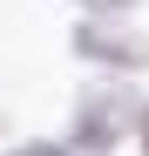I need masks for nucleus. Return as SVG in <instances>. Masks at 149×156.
Masks as SVG:
<instances>
[{
	"label": "nucleus",
	"mask_w": 149,
	"mask_h": 156,
	"mask_svg": "<svg viewBox=\"0 0 149 156\" xmlns=\"http://www.w3.org/2000/svg\"><path fill=\"white\" fill-rule=\"evenodd\" d=\"M136 82H115V75H88L81 88L68 95V122H61V143L74 156H122L129 143V122H136Z\"/></svg>",
	"instance_id": "nucleus-1"
},
{
	"label": "nucleus",
	"mask_w": 149,
	"mask_h": 156,
	"mask_svg": "<svg viewBox=\"0 0 149 156\" xmlns=\"http://www.w3.org/2000/svg\"><path fill=\"white\" fill-rule=\"evenodd\" d=\"M68 55L88 75H115V82H142L149 75V34L136 20H109V14H81L68 27Z\"/></svg>",
	"instance_id": "nucleus-2"
},
{
	"label": "nucleus",
	"mask_w": 149,
	"mask_h": 156,
	"mask_svg": "<svg viewBox=\"0 0 149 156\" xmlns=\"http://www.w3.org/2000/svg\"><path fill=\"white\" fill-rule=\"evenodd\" d=\"M0 156H74L61 136H20V143H0Z\"/></svg>",
	"instance_id": "nucleus-3"
},
{
	"label": "nucleus",
	"mask_w": 149,
	"mask_h": 156,
	"mask_svg": "<svg viewBox=\"0 0 149 156\" xmlns=\"http://www.w3.org/2000/svg\"><path fill=\"white\" fill-rule=\"evenodd\" d=\"M74 14H109V20H136V7L142 0H68Z\"/></svg>",
	"instance_id": "nucleus-4"
},
{
	"label": "nucleus",
	"mask_w": 149,
	"mask_h": 156,
	"mask_svg": "<svg viewBox=\"0 0 149 156\" xmlns=\"http://www.w3.org/2000/svg\"><path fill=\"white\" fill-rule=\"evenodd\" d=\"M129 149H136V156H149V95L136 102V122H129Z\"/></svg>",
	"instance_id": "nucleus-5"
}]
</instances>
